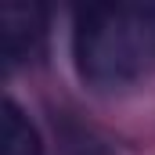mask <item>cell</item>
Masks as SVG:
<instances>
[{"label": "cell", "mask_w": 155, "mask_h": 155, "mask_svg": "<svg viewBox=\"0 0 155 155\" xmlns=\"http://www.w3.org/2000/svg\"><path fill=\"white\" fill-rule=\"evenodd\" d=\"M0 155H43L40 130L11 97L4 101L0 112Z\"/></svg>", "instance_id": "3"}, {"label": "cell", "mask_w": 155, "mask_h": 155, "mask_svg": "<svg viewBox=\"0 0 155 155\" xmlns=\"http://www.w3.org/2000/svg\"><path fill=\"white\" fill-rule=\"evenodd\" d=\"M72 61L94 90L141 83L155 69V4H97L79 11Z\"/></svg>", "instance_id": "1"}, {"label": "cell", "mask_w": 155, "mask_h": 155, "mask_svg": "<svg viewBox=\"0 0 155 155\" xmlns=\"http://www.w3.org/2000/svg\"><path fill=\"white\" fill-rule=\"evenodd\" d=\"M43 11L36 4H7L0 11V58L7 69L33 61L43 47Z\"/></svg>", "instance_id": "2"}]
</instances>
